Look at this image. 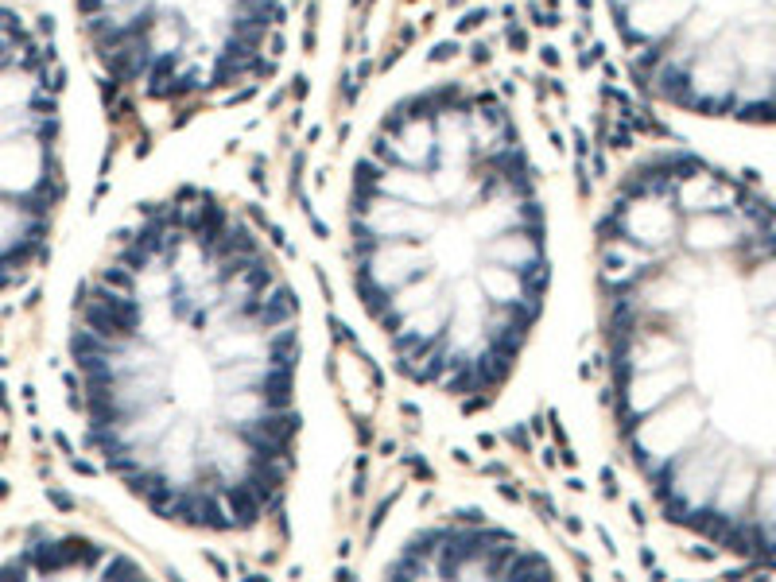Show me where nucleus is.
Segmentation results:
<instances>
[{
    "mask_svg": "<svg viewBox=\"0 0 776 582\" xmlns=\"http://www.w3.org/2000/svg\"><path fill=\"white\" fill-rule=\"evenodd\" d=\"M606 392L621 451L671 524L776 563V206L656 152L594 226Z\"/></svg>",
    "mask_w": 776,
    "mask_h": 582,
    "instance_id": "nucleus-2",
    "label": "nucleus"
},
{
    "mask_svg": "<svg viewBox=\"0 0 776 582\" xmlns=\"http://www.w3.org/2000/svg\"><path fill=\"white\" fill-rule=\"evenodd\" d=\"M345 248L396 369L466 412L493 404L551 287L540 175L501 98L439 82L396 101L350 175Z\"/></svg>",
    "mask_w": 776,
    "mask_h": 582,
    "instance_id": "nucleus-3",
    "label": "nucleus"
},
{
    "mask_svg": "<svg viewBox=\"0 0 776 582\" xmlns=\"http://www.w3.org/2000/svg\"><path fill=\"white\" fill-rule=\"evenodd\" d=\"M62 74L12 8H0V299L43 268L66 202Z\"/></svg>",
    "mask_w": 776,
    "mask_h": 582,
    "instance_id": "nucleus-6",
    "label": "nucleus"
},
{
    "mask_svg": "<svg viewBox=\"0 0 776 582\" xmlns=\"http://www.w3.org/2000/svg\"><path fill=\"white\" fill-rule=\"evenodd\" d=\"M633 78L695 117L776 125V0H606Z\"/></svg>",
    "mask_w": 776,
    "mask_h": 582,
    "instance_id": "nucleus-5",
    "label": "nucleus"
},
{
    "mask_svg": "<svg viewBox=\"0 0 776 582\" xmlns=\"http://www.w3.org/2000/svg\"><path fill=\"white\" fill-rule=\"evenodd\" d=\"M113 98L190 109L272 74L284 0H74Z\"/></svg>",
    "mask_w": 776,
    "mask_h": 582,
    "instance_id": "nucleus-4",
    "label": "nucleus"
},
{
    "mask_svg": "<svg viewBox=\"0 0 776 582\" xmlns=\"http://www.w3.org/2000/svg\"><path fill=\"white\" fill-rule=\"evenodd\" d=\"M303 311L260 229L179 187L120 221L66 311L82 446L179 532L237 540L284 513L299 466Z\"/></svg>",
    "mask_w": 776,
    "mask_h": 582,
    "instance_id": "nucleus-1",
    "label": "nucleus"
},
{
    "mask_svg": "<svg viewBox=\"0 0 776 582\" xmlns=\"http://www.w3.org/2000/svg\"><path fill=\"white\" fill-rule=\"evenodd\" d=\"M392 574H462V579H509V574H551L548 555L521 540L509 528H497L485 516H442L431 528H419L400 547Z\"/></svg>",
    "mask_w": 776,
    "mask_h": 582,
    "instance_id": "nucleus-7",
    "label": "nucleus"
}]
</instances>
